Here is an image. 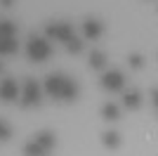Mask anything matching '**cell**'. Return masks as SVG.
<instances>
[{"label":"cell","instance_id":"obj_1","mask_svg":"<svg viewBox=\"0 0 158 156\" xmlns=\"http://www.w3.org/2000/svg\"><path fill=\"white\" fill-rule=\"evenodd\" d=\"M26 54L31 62H47L52 57V45L47 43V38H35L33 36L26 45Z\"/></svg>","mask_w":158,"mask_h":156},{"label":"cell","instance_id":"obj_2","mask_svg":"<svg viewBox=\"0 0 158 156\" xmlns=\"http://www.w3.org/2000/svg\"><path fill=\"white\" fill-rule=\"evenodd\" d=\"M19 97H21V104H24V106H38L40 99H43V90H40V85L35 83L33 78H26Z\"/></svg>","mask_w":158,"mask_h":156},{"label":"cell","instance_id":"obj_3","mask_svg":"<svg viewBox=\"0 0 158 156\" xmlns=\"http://www.w3.org/2000/svg\"><path fill=\"white\" fill-rule=\"evenodd\" d=\"M45 36H47V40H61V43H66L73 36V28L66 21H52V24L45 26Z\"/></svg>","mask_w":158,"mask_h":156},{"label":"cell","instance_id":"obj_4","mask_svg":"<svg viewBox=\"0 0 158 156\" xmlns=\"http://www.w3.org/2000/svg\"><path fill=\"white\" fill-rule=\"evenodd\" d=\"M102 88L109 90V92H120L125 88V76L120 71H106L102 76Z\"/></svg>","mask_w":158,"mask_h":156},{"label":"cell","instance_id":"obj_5","mask_svg":"<svg viewBox=\"0 0 158 156\" xmlns=\"http://www.w3.org/2000/svg\"><path fill=\"white\" fill-rule=\"evenodd\" d=\"M64 80H66V76H61V73H52V76H47L45 78V92H47V97L59 99L61 97V88H64Z\"/></svg>","mask_w":158,"mask_h":156},{"label":"cell","instance_id":"obj_6","mask_svg":"<svg viewBox=\"0 0 158 156\" xmlns=\"http://www.w3.org/2000/svg\"><path fill=\"white\" fill-rule=\"evenodd\" d=\"M19 85H17V80H12V78H2L0 80V102H14V99L19 97Z\"/></svg>","mask_w":158,"mask_h":156},{"label":"cell","instance_id":"obj_7","mask_svg":"<svg viewBox=\"0 0 158 156\" xmlns=\"http://www.w3.org/2000/svg\"><path fill=\"white\" fill-rule=\"evenodd\" d=\"M102 33H104V24L99 19H92V17H90V19L83 21V36H85L87 40H97Z\"/></svg>","mask_w":158,"mask_h":156},{"label":"cell","instance_id":"obj_8","mask_svg":"<svg viewBox=\"0 0 158 156\" xmlns=\"http://www.w3.org/2000/svg\"><path fill=\"white\" fill-rule=\"evenodd\" d=\"M35 142L43 147L45 151H50V149H54L57 147V135H54L52 130H40V132H35V137H33Z\"/></svg>","mask_w":158,"mask_h":156},{"label":"cell","instance_id":"obj_9","mask_svg":"<svg viewBox=\"0 0 158 156\" xmlns=\"http://www.w3.org/2000/svg\"><path fill=\"white\" fill-rule=\"evenodd\" d=\"M78 95H80L78 83H76V80H71V78H66V80H64V88H61V97H59V99H64V102H76V99H78Z\"/></svg>","mask_w":158,"mask_h":156},{"label":"cell","instance_id":"obj_10","mask_svg":"<svg viewBox=\"0 0 158 156\" xmlns=\"http://www.w3.org/2000/svg\"><path fill=\"white\" fill-rule=\"evenodd\" d=\"M19 43L14 36H0V54H17Z\"/></svg>","mask_w":158,"mask_h":156},{"label":"cell","instance_id":"obj_11","mask_svg":"<svg viewBox=\"0 0 158 156\" xmlns=\"http://www.w3.org/2000/svg\"><path fill=\"white\" fill-rule=\"evenodd\" d=\"M102 118H104V121H109V123L118 121V118H120V106H118V104H113V102L102 104Z\"/></svg>","mask_w":158,"mask_h":156},{"label":"cell","instance_id":"obj_12","mask_svg":"<svg viewBox=\"0 0 158 156\" xmlns=\"http://www.w3.org/2000/svg\"><path fill=\"white\" fill-rule=\"evenodd\" d=\"M87 64H90V69H94V71H102V69L106 66V54L102 50H92V52H90Z\"/></svg>","mask_w":158,"mask_h":156},{"label":"cell","instance_id":"obj_13","mask_svg":"<svg viewBox=\"0 0 158 156\" xmlns=\"http://www.w3.org/2000/svg\"><path fill=\"white\" fill-rule=\"evenodd\" d=\"M123 106H125V109H139V106H142V95H139L137 90H130V92H125V95H123Z\"/></svg>","mask_w":158,"mask_h":156},{"label":"cell","instance_id":"obj_14","mask_svg":"<svg viewBox=\"0 0 158 156\" xmlns=\"http://www.w3.org/2000/svg\"><path fill=\"white\" fill-rule=\"evenodd\" d=\"M102 144H104L106 149H118L120 147V135L116 130H106V132H102Z\"/></svg>","mask_w":158,"mask_h":156},{"label":"cell","instance_id":"obj_15","mask_svg":"<svg viewBox=\"0 0 158 156\" xmlns=\"http://www.w3.org/2000/svg\"><path fill=\"white\" fill-rule=\"evenodd\" d=\"M21 151H24V156H45V154H47V151L43 149V147H40V144L35 142V140H31V142H26V144H24V149H21Z\"/></svg>","mask_w":158,"mask_h":156},{"label":"cell","instance_id":"obj_16","mask_svg":"<svg viewBox=\"0 0 158 156\" xmlns=\"http://www.w3.org/2000/svg\"><path fill=\"white\" fill-rule=\"evenodd\" d=\"M0 36H17V24L12 19H0Z\"/></svg>","mask_w":158,"mask_h":156},{"label":"cell","instance_id":"obj_17","mask_svg":"<svg viewBox=\"0 0 158 156\" xmlns=\"http://www.w3.org/2000/svg\"><path fill=\"white\" fill-rule=\"evenodd\" d=\"M66 50L71 52V54H80V52H83V40L76 38V36H71V38L66 40Z\"/></svg>","mask_w":158,"mask_h":156},{"label":"cell","instance_id":"obj_18","mask_svg":"<svg viewBox=\"0 0 158 156\" xmlns=\"http://www.w3.org/2000/svg\"><path fill=\"white\" fill-rule=\"evenodd\" d=\"M127 64H130V69H142L144 66V57L139 52H132V54H127Z\"/></svg>","mask_w":158,"mask_h":156},{"label":"cell","instance_id":"obj_19","mask_svg":"<svg viewBox=\"0 0 158 156\" xmlns=\"http://www.w3.org/2000/svg\"><path fill=\"white\" fill-rule=\"evenodd\" d=\"M12 137V125L7 121H0V142H7Z\"/></svg>","mask_w":158,"mask_h":156},{"label":"cell","instance_id":"obj_20","mask_svg":"<svg viewBox=\"0 0 158 156\" xmlns=\"http://www.w3.org/2000/svg\"><path fill=\"white\" fill-rule=\"evenodd\" d=\"M156 95H158V90H156V88H151V90H149V102H151L153 109H156Z\"/></svg>","mask_w":158,"mask_h":156},{"label":"cell","instance_id":"obj_21","mask_svg":"<svg viewBox=\"0 0 158 156\" xmlns=\"http://www.w3.org/2000/svg\"><path fill=\"white\" fill-rule=\"evenodd\" d=\"M14 2H17V0H0V7L10 10V7H14Z\"/></svg>","mask_w":158,"mask_h":156},{"label":"cell","instance_id":"obj_22","mask_svg":"<svg viewBox=\"0 0 158 156\" xmlns=\"http://www.w3.org/2000/svg\"><path fill=\"white\" fill-rule=\"evenodd\" d=\"M0 71H2V62H0Z\"/></svg>","mask_w":158,"mask_h":156}]
</instances>
